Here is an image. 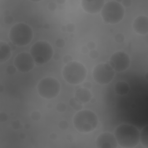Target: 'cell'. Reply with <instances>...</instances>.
<instances>
[{
    "instance_id": "4fadbf2b",
    "label": "cell",
    "mask_w": 148,
    "mask_h": 148,
    "mask_svg": "<svg viewBox=\"0 0 148 148\" xmlns=\"http://www.w3.org/2000/svg\"><path fill=\"white\" fill-rule=\"evenodd\" d=\"M132 27L137 34L145 36L148 32V17L145 15L138 16L135 19Z\"/></svg>"
},
{
    "instance_id": "7c38bea8",
    "label": "cell",
    "mask_w": 148,
    "mask_h": 148,
    "mask_svg": "<svg viewBox=\"0 0 148 148\" xmlns=\"http://www.w3.org/2000/svg\"><path fill=\"white\" fill-rule=\"evenodd\" d=\"M105 3V1L104 0H82L81 1V6L83 11L86 13L97 14L101 11Z\"/></svg>"
},
{
    "instance_id": "ab89813d",
    "label": "cell",
    "mask_w": 148,
    "mask_h": 148,
    "mask_svg": "<svg viewBox=\"0 0 148 148\" xmlns=\"http://www.w3.org/2000/svg\"><path fill=\"white\" fill-rule=\"evenodd\" d=\"M4 13L5 16H9V15H10V13H11V12H10V11H8V10H5V11H4Z\"/></svg>"
},
{
    "instance_id": "836d02e7",
    "label": "cell",
    "mask_w": 148,
    "mask_h": 148,
    "mask_svg": "<svg viewBox=\"0 0 148 148\" xmlns=\"http://www.w3.org/2000/svg\"><path fill=\"white\" fill-rule=\"evenodd\" d=\"M83 86L84 88L89 90V89H90L91 88L92 85H91V83L90 82H87L84 83L83 84Z\"/></svg>"
},
{
    "instance_id": "b9f144b4",
    "label": "cell",
    "mask_w": 148,
    "mask_h": 148,
    "mask_svg": "<svg viewBox=\"0 0 148 148\" xmlns=\"http://www.w3.org/2000/svg\"><path fill=\"white\" fill-rule=\"evenodd\" d=\"M61 31L62 32H65L67 31V29H66V26H62L61 27Z\"/></svg>"
},
{
    "instance_id": "ac0fdd59",
    "label": "cell",
    "mask_w": 148,
    "mask_h": 148,
    "mask_svg": "<svg viewBox=\"0 0 148 148\" xmlns=\"http://www.w3.org/2000/svg\"><path fill=\"white\" fill-rule=\"evenodd\" d=\"M69 104L72 108L76 111H81L83 108V104L77 101L74 97H72L69 100Z\"/></svg>"
},
{
    "instance_id": "ba28073f",
    "label": "cell",
    "mask_w": 148,
    "mask_h": 148,
    "mask_svg": "<svg viewBox=\"0 0 148 148\" xmlns=\"http://www.w3.org/2000/svg\"><path fill=\"white\" fill-rule=\"evenodd\" d=\"M115 71L110 64L100 63L94 67L93 77L96 83L100 85L109 84L114 80Z\"/></svg>"
},
{
    "instance_id": "d6986e66",
    "label": "cell",
    "mask_w": 148,
    "mask_h": 148,
    "mask_svg": "<svg viewBox=\"0 0 148 148\" xmlns=\"http://www.w3.org/2000/svg\"><path fill=\"white\" fill-rule=\"evenodd\" d=\"M67 108V105L64 102H60L56 105V109L57 111L59 113H64L66 111Z\"/></svg>"
},
{
    "instance_id": "30bf717a",
    "label": "cell",
    "mask_w": 148,
    "mask_h": 148,
    "mask_svg": "<svg viewBox=\"0 0 148 148\" xmlns=\"http://www.w3.org/2000/svg\"><path fill=\"white\" fill-rule=\"evenodd\" d=\"M14 66L22 73L31 71L35 66V61L30 53L22 52L17 55L14 59Z\"/></svg>"
},
{
    "instance_id": "9a60e30c",
    "label": "cell",
    "mask_w": 148,
    "mask_h": 148,
    "mask_svg": "<svg viewBox=\"0 0 148 148\" xmlns=\"http://www.w3.org/2000/svg\"><path fill=\"white\" fill-rule=\"evenodd\" d=\"M12 49L11 46L6 42H0V63L7 61L11 57Z\"/></svg>"
},
{
    "instance_id": "e0dca14e",
    "label": "cell",
    "mask_w": 148,
    "mask_h": 148,
    "mask_svg": "<svg viewBox=\"0 0 148 148\" xmlns=\"http://www.w3.org/2000/svg\"><path fill=\"white\" fill-rule=\"evenodd\" d=\"M139 142L144 147L148 148V126H145L139 132Z\"/></svg>"
},
{
    "instance_id": "ffe728a7",
    "label": "cell",
    "mask_w": 148,
    "mask_h": 148,
    "mask_svg": "<svg viewBox=\"0 0 148 148\" xmlns=\"http://www.w3.org/2000/svg\"><path fill=\"white\" fill-rule=\"evenodd\" d=\"M58 127L60 130H62V131H66L69 127V123L67 120H62L59 122L58 124Z\"/></svg>"
},
{
    "instance_id": "7402d4cb",
    "label": "cell",
    "mask_w": 148,
    "mask_h": 148,
    "mask_svg": "<svg viewBox=\"0 0 148 148\" xmlns=\"http://www.w3.org/2000/svg\"><path fill=\"white\" fill-rule=\"evenodd\" d=\"M17 68L13 65H9L6 68V73L9 75H13L16 73Z\"/></svg>"
},
{
    "instance_id": "5bb4252c",
    "label": "cell",
    "mask_w": 148,
    "mask_h": 148,
    "mask_svg": "<svg viewBox=\"0 0 148 148\" xmlns=\"http://www.w3.org/2000/svg\"><path fill=\"white\" fill-rule=\"evenodd\" d=\"M92 97V94L89 90L81 87L75 91L74 98L82 104H84L90 102Z\"/></svg>"
},
{
    "instance_id": "e575fe53",
    "label": "cell",
    "mask_w": 148,
    "mask_h": 148,
    "mask_svg": "<svg viewBox=\"0 0 148 148\" xmlns=\"http://www.w3.org/2000/svg\"><path fill=\"white\" fill-rule=\"evenodd\" d=\"M57 134L56 133H55V132H52V133L49 135V138L50 139H52V140H56L57 139Z\"/></svg>"
},
{
    "instance_id": "3957f363",
    "label": "cell",
    "mask_w": 148,
    "mask_h": 148,
    "mask_svg": "<svg viewBox=\"0 0 148 148\" xmlns=\"http://www.w3.org/2000/svg\"><path fill=\"white\" fill-rule=\"evenodd\" d=\"M87 73V69L83 64L78 61H72L64 67L62 76L68 83L77 85L84 81Z\"/></svg>"
},
{
    "instance_id": "7dc6e473",
    "label": "cell",
    "mask_w": 148,
    "mask_h": 148,
    "mask_svg": "<svg viewBox=\"0 0 148 148\" xmlns=\"http://www.w3.org/2000/svg\"><path fill=\"white\" fill-rule=\"evenodd\" d=\"M148 73H147V72H146V74H145V79H146V81H147V75H148V74H147Z\"/></svg>"
},
{
    "instance_id": "cb8c5ba5",
    "label": "cell",
    "mask_w": 148,
    "mask_h": 148,
    "mask_svg": "<svg viewBox=\"0 0 148 148\" xmlns=\"http://www.w3.org/2000/svg\"><path fill=\"white\" fill-rule=\"evenodd\" d=\"M55 45L57 47H58L59 49L63 48L65 46V45H66V42L62 38H58L56 40V42H55Z\"/></svg>"
},
{
    "instance_id": "4316f807",
    "label": "cell",
    "mask_w": 148,
    "mask_h": 148,
    "mask_svg": "<svg viewBox=\"0 0 148 148\" xmlns=\"http://www.w3.org/2000/svg\"><path fill=\"white\" fill-rule=\"evenodd\" d=\"M67 32L69 33H72L75 30V25L73 23H68L66 25Z\"/></svg>"
},
{
    "instance_id": "f546056e",
    "label": "cell",
    "mask_w": 148,
    "mask_h": 148,
    "mask_svg": "<svg viewBox=\"0 0 148 148\" xmlns=\"http://www.w3.org/2000/svg\"><path fill=\"white\" fill-rule=\"evenodd\" d=\"M4 22L6 24H11L13 22V17L11 15L5 16Z\"/></svg>"
},
{
    "instance_id": "7bdbcfd3",
    "label": "cell",
    "mask_w": 148,
    "mask_h": 148,
    "mask_svg": "<svg viewBox=\"0 0 148 148\" xmlns=\"http://www.w3.org/2000/svg\"><path fill=\"white\" fill-rule=\"evenodd\" d=\"M50 24L48 23H46L44 25V28L45 29H46V30H48L50 29Z\"/></svg>"
},
{
    "instance_id": "5b68a950",
    "label": "cell",
    "mask_w": 148,
    "mask_h": 148,
    "mask_svg": "<svg viewBox=\"0 0 148 148\" xmlns=\"http://www.w3.org/2000/svg\"><path fill=\"white\" fill-rule=\"evenodd\" d=\"M124 8L119 1H110L105 2L101 11V17L106 23L117 24L124 18Z\"/></svg>"
},
{
    "instance_id": "f1b7e54d",
    "label": "cell",
    "mask_w": 148,
    "mask_h": 148,
    "mask_svg": "<svg viewBox=\"0 0 148 148\" xmlns=\"http://www.w3.org/2000/svg\"><path fill=\"white\" fill-rule=\"evenodd\" d=\"M8 119V115H7L6 113L1 112L0 113V122L4 123L6 122Z\"/></svg>"
},
{
    "instance_id": "8992f818",
    "label": "cell",
    "mask_w": 148,
    "mask_h": 148,
    "mask_svg": "<svg viewBox=\"0 0 148 148\" xmlns=\"http://www.w3.org/2000/svg\"><path fill=\"white\" fill-rule=\"evenodd\" d=\"M30 54L34 61L38 64H45L50 61L53 56L54 52L52 45L46 41L36 42L30 49Z\"/></svg>"
},
{
    "instance_id": "d4e9b609",
    "label": "cell",
    "mask_w": 148,
    "mask_h": 148,
    "mask_svg": "<svg viewBox=\"0 0 148 148\" xmlns=\"http://www.w3.org/2000/svg\"><path fill=\"white\" fill-rule=\"evenodd\" d=\"M11 126L15 130H17L20 128L21 123L18 120H13V121L11 122Z\"/></svg>"
},
{
    "instance_id": "4dcf8cb0",
    "label": "cell",
    "mask_w": 148,
    "mask_h": 148,
    "mask_svg": "<svg viewBox=\"0 0 148 148\" xmlns=\"http://www.w3.org/2000/svg\"><path fill=\"white\" fill-rule=\"evenodd\" d=\"M119 2L124 8H129L132 5V1L131 0H123V1H122Z\"/></svg>"
},
{
    "instance_id": "f6af8a7d",
    "label": "cell",
    "mask_w": 148,
    "mask_h": 148,
    "mask_svg": "<svg viewBox=\"0 0 148 148\" xmlns=\"http://www.w3.org/2000/svg\"><path fill=\"white\" fill-rule=\"evenodd\" d=\"M5 91V87L3 85H0V93H3Z\"/></svg>"
},
{
    "instance_id": "83f0119b",
    "label": "cell",
    "mask_w": 148,
    "mask_h": 148,
    "mask_svg": "<svg viewBox=\"0 0 148 148\" xmlns=\"http://www.w3.org/2000/svg\"><path fill=\"white\" fill-rule=\"evenodd\" d=\"M47 8L51 12H54L57 9V4L54 1L50 2L47 5Z\"/></svg>"
},
{
    "instance_id": "44dd1931",
    "label": "cell",
    "mask_w": 148,
    "mask_h": 148,
    "mask_svg": "<svg viewBox=\"0 0 148 148\" xmlns=\"http://www.w3.org/2000/svg\"><path fill=\"white\" fill-rule=\"evenodd\" d=\"M30 117H31V119L32 120L37 122L41 120L42 117V115L41 113H40L39 111H34L31 113V115H30Z\"/></svg>"
},
{
    "instance_id": "f35d334b",
    "label": "cell",
    "mask_w": 148,
    "mask_h": 148,
    "mask_svg": "<svg viewBox=\"0 0 148 148\" xmlns=\"http://www.w3.org/2000/svg\"><path fill=\"white\" fill-rule=\"evenodd\" d=\"M24 127L25 129H26V130H29V129H30V128H31V124L27 123H26V124H25L24 125Z\"/></svg>"
},
{
    "instance_id": "6da1fadb",
    "label": "cell",
    "mask_w": 148,
    "mask_h": 148,
    "mask_svg": "<svg viewBox=\"0 0 148 148\" xmlns=\"http://www.w3.org/2000/svg\"><path fill=\"white\" fill-rule=\"evenodd\" d=\"M139 132L138 128L133 125L123 123L116 128L114 135L120 147L134 148L139 143Z\"/></svg>"
},
{
    "instance_id": "484cf974",
    "label": "cell",
    "mask_w": 148,
    "mask_h": 148,
    "mask_svg": "<svg viewBox=\"0 0 148 148\" xmlns=\"http://www.w3.org/2000/svg\"><path fill=\"white\" fill-rule=\"evenodd\" d=\"M89 57L91 58V59H97L98 57L99 56V53L96 50H92V51H90V52H89Z\"/></svg>"
},
{
    "instance_id": "d6a6232c",
    "label": "cell",
    "mask_w": 148,
    "mask_h": 148,
    "mask_svg": "<svg viewBox=\"0 0 148 148\" xmlns=\"http://www.w3.org/2000/svg\"><path fill=\"white\" fill-rule=\"evenodd\" d=\"M87 48L89 49V51H92V50H94L96 49V44L93 41H90L87 43Z\"/></svg>"
},
{
    "instance_id": "ee69618b",
    "label": "cell",
    "mask_w": 148,
    "mask_h": 148,
    "mask_svg": "<svg viewBox=\"0 0 148 148\" xmlns=\"http://www.w3.org/2000/svg\"><path fill=\"white\" fill-rule=\"evenodd\" d=\"M90 102H91V104L96 103V98H94V97H91V100H90Z\"/></svg>"
},
{
    "instance_id": "603a6c76",
    "label": "cell",
    "mask_w": 148,
    "mask_h": 148,
    "mask_svg": "<svg viewBox=\"0 0 148 148\" xmlns=\"http://www.w3.org/2000/svg\"><path fill=\"white\" fill-rule=\"evenodd\" d=\"M115 40L116 42L118 44H122L124 42L125 40V36L122 33H118L115 36Z\"/></svg>"
},
{
    "instance_id": "9c48e42d",
    "label": "cell",
    "mask_w": 148,
    "mask_h": 148,
    "mask_svg": "<svg viewBox=\"0 0 148 148\" xmlns=\"http://www.w3.org/2000/svg\"><path fill=\"white\" fill-rule=\"evenodd\" d=\"M110 66L115 71L121 72L126 71L130 66L131 60L126 53L118 51L114 53L109 60Z\"/></svg>"
},
{
    "instance_id": "8d00e7d4",
    "label": "cell",
    "mask_w": 148,
    "mask_h": 148,
    "mask_svg": "<svg viewBox=\"0 0 148 148\" xmlns=\"http://www.w3.org/2000/svg\"><path fill=\"white\" fill-rule=\"evenodd\" d=\"M53 58L54 60H56V61H58L60 59V54L58 53H56V54H53Z\"/></svg>"
},
{
    "instance_id": "2e32d148",
    "label": "cell",
    "mask_w": 148,
    "mask_h": 148,
    "mask_svg": "<svg viewBox=\"0 0 148 148\" xmlns=\"http://www.w3.org/2000/svg\"><path fill=\"white\" fill-rule=\"evenodd\" d=\"M130 91V86L128 83L125 81H119L115 85V93L119 96L126 95Z\"/></svg>"
},
{
    "instance_id": "52a82bcc",
    "label": "cell",
    "mask_w": 148,
    "mask_h": 148,
    "mask_svg": "<svg viewBox=\"0 0 148 148\" xmlns=\"http://www.w3.org/2000/svg\"><path fill=\"white\" fill-rule=\"evenodd\" d=\"M61 89L60 82L53 77H46L40 81L37 85V91L45 99L52 100L59 96Z\"/></svg>"
},
{
    "instance_id": "1f68e13d",
    "label": "cell",
    "mask_w": 148,
    "mask_h": 148,
    "mask_svg": "<svg viewBox=\"0 0 148 148\" xmlns=\"http://www.w3.org/2000/svg\"><path fill=\"white\" fill-rule=\"evenodd\" d=\"M72 60H73V58H72V57L71 56V55H66V56H64L63 57V62L64 63H65L66 64H67L69 63V62H71L72 61Z\"/></svg>"
},
{
    "instance_id": "7a4b0ae2",
    "label": "cell",
    "mask_w": 148,
    "mask_h": 148,
    "mask_svg": "<svg viewBox=\"0 0 148 148\" xmlns=\"http://www.w3.org/2000/svg\"><path fill=\"white\" fill-rule=\"evenodd\" d=\"M75 129L81 133H89L94 131L98 124L97 115L90 110L77 111L73 118Z\"/></svg>"
},
{
    "instance_id": "d590c367",
    "label": "cell",
    "mask_w": 148,
    "mask_h": 148,
    "mask_svg": "<svg viewBox=\"0 0 148 148\" xmlns=\"http://www.w3.org/2000/svg\"><path fill=\"white\" fill-rule=\"evenodd\" d=\"M81 52H82V53L87 54V53H88L89 52V50L88 48H87V46H83L82 47Z\"/></svg>"
},
{
    "instance_id": "60d3db41",
    "label": "cell",
    "mask_w": 148,
    "mask_h": 148,
    "mask_svg": "<svg viewBox=\"0 0 148 148\" xmlns=\"http://www.w3.org/2000/svg\"><path fill=\"white\" fill-rule=\"evenodd\" d=\"M56 2L57 4L62 5L66 2V1H64V0H57V1H56Z\"/></svg>"
},
{
    "instance_id": "74e56055",
    "label": "cell",
    "mask_w": 148,
    "mask_h": 148,
    "mask_svg": "<svg viewBox=\"0 0 148 148\" xmlns=\"http://www.w3.org/2000/svg\"><path fill=\"white\" fill-rule=\"evenodd\" d=\"M19 137L21 139H24L26 138V135L25 133H23V132H21V133L19 134Z\"/></svg>"
},
{
    "instance_id": "8fae6325",
    "label": "cell",
    "mask_w": 148,
    "mask_h": 148,
    "mask_svg": "<svg viewBox=\"0 0 148 148\" xmlns=\"http://www.w3.org/2000/svg\"><path fill=\"white\" fill-rule=\"evenodd\" d=\"M96 144L97 148H116L118 145L115 135L109 132L100 134L97 137Z\"/></svg>"
},
{
    "instance_id": "bcb514c9",
    "label": "cell",
    "mask_w": 148,
    "mask_h": 148,
    "mask_svg": "<svg viewBox=\"0 0 148 148\" xmlns=\"http://www.w3.org/2000/svg\"><path fill=\"white\" fill-rule=\"evenodd\" d=\"M46 107H47V108H48V109H51V108H52L53 105H52V104H51V103L47 104L46 105Z\"/></svg>"
},
{
    "instance_id": "277c9868",
    "label": "cell",
    "mask_w": 148,
    "mask_h": 148,
    "mask_svg": "<svg viewBox=\"0 0 148 148\" xmlns=\"http://www.w3.org/2000/svg\"><path fill=\"white\" fill-rule=\"evenodd\" d=\"M9 38L14 45L25 46L31 43L33 38V31L29 25L20 23L11 27L9 31Z\"/></svg>"
}]
</instances>
